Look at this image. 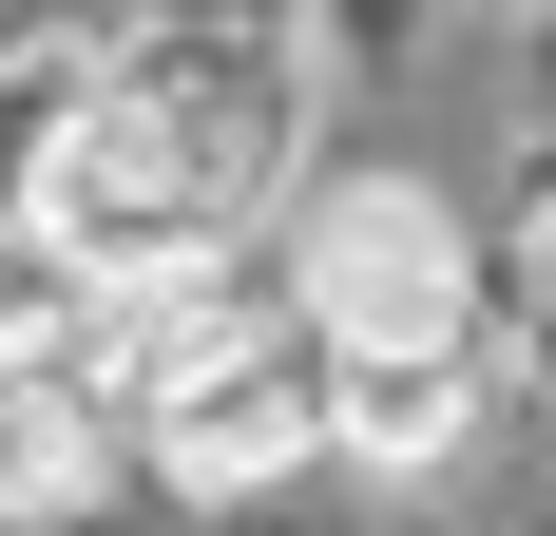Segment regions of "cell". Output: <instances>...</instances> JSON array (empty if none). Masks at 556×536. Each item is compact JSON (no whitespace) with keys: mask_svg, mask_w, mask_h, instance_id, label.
Returning <instances> with one entry per match:
<instances>
[{"mask_svg":"<svg viewBox=\"0 0 556 536\" xmlns=\"http://www.w3.org/2000/svg\"><path fill=\"white\" fill-rule=\"evenodd\" d=\"M269 173H288V77L269 58H135L20 154V230L77 288H173V268H230Z\"/></svg>","mask_w":556,"mask_h":536,"instance_id":"1","label":"cell"},{"mask_svg":"<svg viewBox=\"0 0 556 536\" xmlns=\"http://www.w3.org/2000/svg\"><path fill=\"white\" fill-rule=\"evenodd\" d=\"M97 345H115V403H135V460L192 498H250L288 460L345 441V383H327V326L230 288V268H173V288H97Z\"/></svg>","mask_w":556,"mask_h":536,"instance_id":"2","label":"cell"},{"mask_svg":"<svg viewBox=\"0 0 556 536\" xmlns=\"http://www.w3.org/2000/svg\"><path fill=\"white\" fill-rule=\"evenodd\" d=\"M288 307L327 326V383H345V441L365 460H422L460 441V345H480V268H460V212L422 173H345L307 250H288Z\"/></svg>","mask_w":556,"mask_h":536,"instance_id":"3","label":"cell"},{"mask_svg":"<svg viewBox=\"0 0 556 536\" xmlns=\"http://www.w3.org/2000/svg\"><path fill=\"white\" fill-rule=\"evenodd\" d=\"M115 460H135V403H115L97 307H77V326H0V518H20V536L97 518Z\"/></svg>","mask_w":556,"mask_h":536,"instance_id":"4","label":"cell"},{"mask_svg":"<svg viewBox=\"0 0 556 536\" xmlns=\"http://www.w3.org/2000/svg\"><path fill=\"white\" fill-rule=\"evenodd\" d=\"M538 365H556V212H538Z\"/></svg>","mask_w":556,"mask_h":536,"instance_id":"5","label":"cell"}]
</instances>
